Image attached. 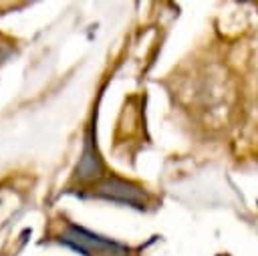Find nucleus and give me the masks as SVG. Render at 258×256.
Returning <instances> with one entry per match:
<instances>
[{"instance_id":"nucleus-4","label":"nucleus","mask_w":258,"mask_h":256,"mask_svg":"<svg viewBox=\"0 0 258 256\" xmlns=\"http://www.w3.org/2000/svg\"><path fill=\"white\" fill-rule=\"evenodd\" d=\"M8 54H10V44L0 40V62H2V60H4Z\"/></svg>"},{"instance_id":"nucleus-3","label":"nucleus","mask_w":258,"mask_h":256,"mask_svg":"<svg viewBox=\"0 0 258 256\" xmlns=\"http://www.w3.org/2000/svg\"><path fill=\"white\" fill-rule=\"evenodd\" d=\"M101 173V161L95 153V147H93V139L91 135L87 137V143H85V151H83V157L79 161V167H77V175L81 179H91V177H97Z\"/></svg>"},{"instance_id":"nucleus-1","label":"nucleus","mask_w":258,"mask_h":256,"mask_svg":"<svg viewBox=\"0 0 258 256\" xmlns=\"http://www.w3.org/2000/svg\"><path fill=\"white\" fill-rule=\"evenodd\" d=\"M58 240L64 246H69L85 256H127V252H129L123 244L113 242L103 236H97V234H93L81 226H75V224H69Z\"/></svg>"},{"instance_id":"nucleus-2","label":"nucleus","mask_w":258,"mask_h":256,"mask_svg":"<svg viewBox=\"0 0 258 256\" xmlns=\"http://www.w3.org/2000/svg\"><path fill=\"white\" fill-rule=\"evenodd\" d=\"M93 196L119 204H129L133 208H143V204L147 202V194L139 185L119 177H105L99 183H95Z\"/></svg>"}]
</instances>
